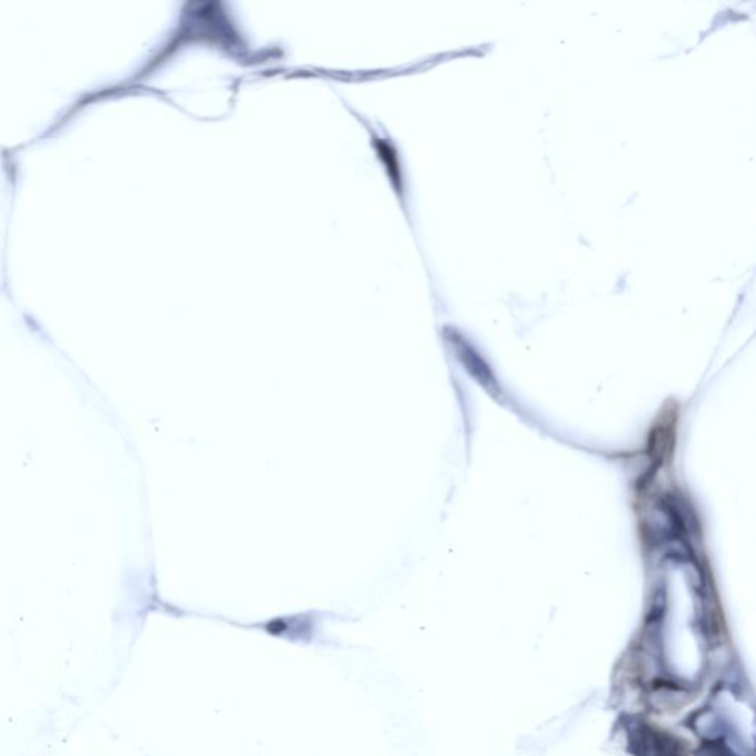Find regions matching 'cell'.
Here are the masks:
<instances>
[{"instance_id": "obj_1", "label": "cell", "mask_w": 756, "mask_h": 756, "mask_svg": "<svg viewBox=\"0 0 756 756\" xmlns=\"http://www.w3.org/2000/svg\"><path fill=\"white\" fill-rule=\"evenodd\" d=\"M253 627L281 640L312 641L318 628V615L315 611H304V614L277 616V618L256 624Z\"/></svg>"}, {"instance_id": "obj_2", "label": "cell", "mask_w": 756, "mask_h": 756, "mask_svg": "<svg viewBox=\"0 0 756 756\" xmlns=\"http://www.w3.org/2000/svg\"><path fill=\"white\" fill-rule=\"evenodd\" d=\"M371 147L375 148L377 159L380 160L382 169L389 178L391 187L396 196H398L400 205L405 206V193H407V188H405V177L402 163H400V157L398 152V147L391 139L381 137L376 132H371Z\"/></svg>"}]
</instances>
